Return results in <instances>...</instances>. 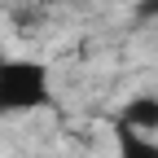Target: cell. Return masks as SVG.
Masks as SVG:
<instances>
[{"mask_svg": "<svg viewBox=\"0 0 158 158\" xmlns=\"http://www.w3.org/2000/svg\"><path fill=\"white\" fill-rule=\"evenodd\" d=\"M48 101V75L35 62H9L0 66V114L5 110H31Z\"/></svg>", "mask_w": 158, "mask_h": 158, "instance_id": "6da1fadb", "label": "cell"}, {"mask_svg": "<svg viewBox=\"0 0 158 158\" xmlns=\"http://www.w3.org/2000/svg\"><path fill=\"white\" fill-rule=\"evenodd\" d=\"M118 127L123 132H154L158 127V97H141V101H127L118 114Z\"/></svg>", "mask_w": 158, "mask_h": 158, "instance_id": "7a4b0ae2", "label": "cell"}, {"mask_svg": "<svg viewBox=\"0 0 158 158\" xmlns=\"http://www.w3.org/2000/svg\"><path fill=\"white\" fill-rule=\"evenodd\" d=\"M123 158H158V145L141 132H123Z\"/></svg>", "mask_w": 158, "mask_h": 158, "instance_id": "3957f363", "label": "cell"}, {"mask_svg": "<svg viewBox=\"0 0 158 158\" xmlns=\"http://www.w3.org/2000/svg\"><path fill=\"white\" fill-rule=\"evenodd\" d=\"M145 13H158V0H145Z\"/></svg>", "mask_w": 158, "mask_h": 158, "instance_id": "277c9868", "label": "cell"}]
</instances>
